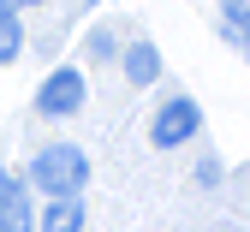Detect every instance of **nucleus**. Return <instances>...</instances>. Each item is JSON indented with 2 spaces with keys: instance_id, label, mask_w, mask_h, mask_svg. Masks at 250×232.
Here are the masks:
<instances>
[{
  "instance_id": "obj_10",
  "label": "nucleus",
  "mask_w": 250,
  "mask_h": 232,
  "mask_svg": "<svg viewBox=\"0 0 250 232\" xmlns=\"http://www.w3.org/2000/svg\"><path fill=\"white\" fill-rule=\"evenodd\" d=\"M227 36H244V54H250V24H238V30H227Z\"/></svg>"
},
{
  "instance_id": "obj_6",
  "label": "nucleus",
  "mask_w": 250,
  "mask_h": 232,
  "mask_svg": "<svg viewBox=\"0 0 250 232\" xmlns=\"http://www.w3.org/2000/svg\"><path fill=\"white\" fill-rule=\"evenodd\" d=\"M155 78H161V48H155V42H131V48H125V84H155Z\"/></svg>"
},
{
  "instance_id": "obj_2",
  "label": "nucleus",
  "mask_w": 250,
  "mask_h": 232,
  "mask_svg": "<svg viewBox=\"0 0 250 232\" xmlns=\"http://www.w3.org/2000/svg\"><path fill=\"white\" fill-rule=\"evenodd\" d=\"M83 72H72V65H60V72H48L42 78V89H36V113L42 119H72L78 107H83Z\"/></svg>"
},
{
  "instance_id": "obj_5",
  "label": "nucleus",
  "mask_w": 250,
  "mask_h": 232,
  "mask_svg": "<svg viewBox=\"0 0 250 232\" xmlns=\"http://www.w3.org/2000/svg\"><path fill=\"white\" fill-rule=\"evenodd\" d=\"M36 232H83V203L78 196H54L36 214Z\"/></svg>"
},
{
  "instance_id": "obj_11",
  "label": "nucleus",
  "mask_w": 250,
  "mask_h": 232,
  "mask_svg": "<svg viewBox=\"0 0 250 232\" xmlns=\"http://www.w3.org/2000/svg\"><path fill=\"white\" fill-rule=\"evenodd\" d=\"M12 6H42V0H12Z\"/></svg>"
},
{
  "instance_id": "obj_3",
  "label": "nucleus",
  "mask_w": 250,
  "mask_h": 232,
  "mask_svg": "<svg viewBox=\"0 0 250 232\" xmlns=\"http://www.w3.org/2000/svg\"><path fill=\"white\" fill-rule=\"evenodd\" d=\"M197 125H203L197 102H191V95H173V102L155 113V125H149V143H155V149H179V143H191V137H197Z\"/></svg>"
},
{
  "instance_id": "obj_9",
  "label": "nucleus",
  "mask_w": 250,
  "mask_h": 232,
  "mask_svg": "<svg viewBox=\"0 0 250 232\" xmlns=\"http://www.w3.org/2000/svg\"><path fill=\"white\" fill-rule=\"evenodd\" d=\"M89 54H113V30H96V36H89Z\"/></svg>"
},
{
  "instance_id": "obj_7",
  "label": "nucleus",
  "mask_w": 250,
  "mask_h": 232,
  "mask_svg": "<svg viewBox=\"0 0 250 232\" xmlns=\"http://www.w3.org/2000/svg\"><path fill=\"white\" fill-rule=\"evenodd\" d=\"M24 54V24H18V6L0 0V65H12Z\"/></svg>"
},
{
  "instance_id": "obj_8",
  "label": "nucleus",
  "mask_w": 250,
  "mask_h": 232,
  "mask_svg": "<svg viewBox=\"0 0 250 232\" xmlns=\"http://www.w3.org/2000/svg\"><path fill=\"white\" fill-rule=\"evenodd\" d=\"M221 18H227V30L250 24V0H221Z\"/></svg>"
},
{
  "instance_id": "obj_1",
  "label": "nucleus",
  "mask_w": 250,
  "mask_h": 232,
  "mask_svg": "<svg viewBox=\"0 0 250 232\" xmlns=\"http://www.w3.org/2000/svg\"><path fill=\"white\" fill-rule=\"evenodd\" d=\"M24 185H36L48 203H54V196H78L89 185V155L78 143H48L36 161H30V179Z\"/></svg>"
},
{
  "instance_id": "obj_4",
  "label": "nucleus",
  "mask_w": 250,
  "mask_h": 232,
  "mask_svg": "<svg viewBox=\"0 0 250 232\" xmlns=\"http://www.w3.org/2000/svg\"><path fill=\"white\" fill-rule=\"evenodd\" d=\"M0 232H36V214H30L18 173H0Z\"/></svg>"
}]
</instances>
